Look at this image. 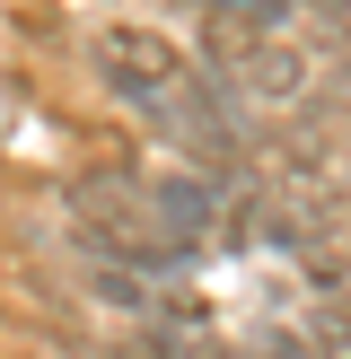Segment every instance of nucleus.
<instances>
[{
	"label": "nucleus",
	"instance_id": "obj_3",
	"mask_svg": "<svg viewBox=\"0 0 351 359\" xmlns=\"http://www.w3.org/2000/svg\"><path fill=\"white\" fill-rule=\"evenodd\" d=\"M325 9H333V18H343V9H351V0H325Z\"/></svg>",
	"mask_w": 351,
	"mask_h": 359
},
{
	"label": "nucleus",
	"instance_id": "obj_2",
	"mask_svg": "<svg viewBox=\"0 0 351 359\" xmlns=\"http://www.w3.org/2000/svg\"><path fill=\"white\" fill-rule=\"evenodd\" d=\"M228 79L246 88V105H307V88H316V62L290 44V35H272V44H246V62L228 70Z\"/></svg>",
	"mask_w": 351,
	"mask_h": 359
},
{
	"label": "nucleus",
	"instance_id": "obj_1",
	"mask_svg": "<svg viewBox=\"0 0 351 359\" xmlns=\"http://www.w3.org/2000/svg\"><path fill=\"white\" fill-rule=\"evenodd\" d=\"M88 70H97V88H105V97H123V105H140V114H150V105L167 97L176 79H185V53H176L158 27L105 18V27L88 35Z\"/></svg>",
	"mask_w": 351,
	"mask_h": 359
}]
</instances>
